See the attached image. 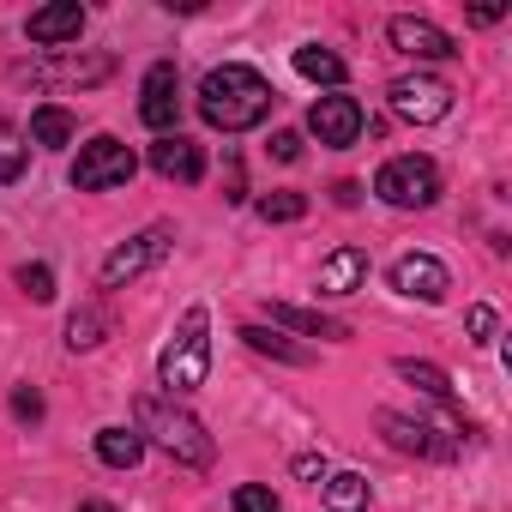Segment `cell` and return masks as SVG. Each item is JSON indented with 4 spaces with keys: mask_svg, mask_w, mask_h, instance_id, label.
Returning a JSON list of instances; mask_svg holds the SVG:
<instances>
[{
    "mask_svg": "<svg viewBox=\"0 0 512 512\" xmlns=\"http://www.w3.org/2000/svg\"><path fill=\"white\" fill-rule=\"evenodd\" d=\"M266 314H272V326H290V332H308V338H350V326H344V320H326L320 308H290V302H272Z\"/></svg>",
    "mask_w": 512,
    "mask_h": 512,
    "instance_id": "2e32d148",
    "label": "cell"
},
{
    "mask_svg": "<svg viewBox=\"0 0 512 512\" xmlns=\"http://www.w3.org/2000/svg\"><path fill=\"white\" fill-rule=\"evenodd\" d=\"M25 37L43 43V49L79 43V37H85V7H79V0H49V7H37V13L25 19Z\"/></svg>",
    "mask_w": 512,
    "mask_h": 512,
    "instance_id": "7c38bea8",
    "label": "cell"
},
{
    "mask_svg": "<svg viewBox=\"0 0 512 512\" xmlns=\"http://www.w3.org/2000/svg\"><path fill=\"white\" fill-rule=\"evenodd\" d=\"M235 512H284V506H278V494H272V488L241 482V488H235Z\"/></svg>",
    "mask_w": 512,
    "mask_h": 512,
    "instance_id": "4316f807",
    "label": "cell"
},
{
    "mask_svg": "<svg viewBox=\"0 0 512 512\" xmlns=\"http://www.w3.org/2000/svg\"><path fill=\"white\" fill-rule=\"evenodd\" d=\"M296 476H320V482H326V464H320V458H296Z\"/></svg>",
    "mask_w": 512,
    "mask_h": 512,
    "instance_id": "1f68e13d",
    "label": "cell"
},
{
    "mask_svg": "<svg viewBox=\"0 0 512 512\" xmlns=\"http://www.w3.org/2000/svg\"><path fill=\"white\" fill-rule=\"evenodd\" d=\"M199 115L217 127V133H247V127H260L272 115V85L266 73H253L241 61L229 67H211L199 79Z\"/></svg>",
    "mask_w": 512,
    "mask_h": 512,
    "instance_id": "6da1fadb",
    "label": "cell"
},
{
    "mask_svg": "<svg viewBox=\"0 0 512 512\" xmlns=\"http://www.w3.org/2000/svg\"><path fill=\"white\" fill-rule=\"evenodd\" d=\"M139 169V157L115 139V133H97L91 145H79V163H73V187L79 193H109V187H127Z\"/></svg>",
    "mask_w": 512,
    "mask_h": 512,
    "instance_id": "5b68a950",
    "label": "cell"
},
{
    "mask_svg": "<svg viewBox=\"0 0 512 512\" xmlns=\"http://www.w3.org/2000/svg\"><path fill=\"white\" fill-rule=\"evenodd\" d=\"M494 326H500V320H494V308H488V302H476V308H470V338H476V344H494Z\"/></svg>",
    "mask_w": 512,
    "mask_h": 512,
    "instance_id": "f546056e",
    "label": "cell"
},
{
    "mask_svg": "<svg viewBox=\"0 0 512 512\" xmlns=\"http://www.w3.org/2000/svg\"><path fill=\"white\" fill-rule=\"evenodd\" d=\"M368 284V253L362 247H338L320 260V296H356Z\"/></svg>",
    "mask_w": 512,
    "mask_h": 512,
    "instance_id": "5bb4252c",
    "label": "cell"
},
{
    "mask_svg": "<svg viewBox=\"0 0 512 512\" xmlns=\"http://www.w3.org/2000/svg\"><path fill=\"white\" fill-rule=\"evenodd\" d=\"M392 290L410 296V302H446L452 278H446V266L434 260V253H404V260L392 266Z\"/></svg>",
    "mask_w": 512,
    "mask_h": 512,
    "instance_id": "8fae6325",
    "label": "cell"
},
{
    "mask_svg": "<svg viewBox=\"0 0 512 512\" xmlns=\"http://www.w3.org/2000/svg\"><path fill=\"white\" fill-rule=\"evenodd\" d=\"M25 163H31V139L13 121H0V181H19Z\"/></svg>",
    "mask_w": 512,
    "mask_h": 512,
    "instance_id": "cb8c5ba5",
    "label": "cell"
},
{
    "mask_svg": "<svg viewBox=\"0 0 512 512\" xmlns=\"http://www.w3.org/2000/svg\"><path fill=\"white\" fill-rule=\"evenodd\" d=\"M109 73H115L109 61H67V55H61V61H49V67H37V79H43V85H49V79H67V85H97V79H109Z\"/></svg>",
    "mask_w": 512,
    "mask_h": 512,
    "instance_id": "603a6c76",
    "label": "cell"
},
{
    "mask_svg": "<svg viewBox=\"0 0 512 512\" xmlns=\"http://www.w3.org/2000/svg\"><path fill=\"white\" fill-rule=\"evenodd\" d=\"M374 193L386 205H398V211H428L440 199V169L428 157H392V163H380Z\"/></svg>",
    "mask_w": 512,
    "mask_h": 512,
    "instance_id": "277c9868",
    "label": "cell"
},
{
    "mask_svg": "<svg viewBox=\"0 0 512 512\" xmlns=\"http://www.w3.org/2000/svg\"><path fill=\"white\" fill-rule=\"evenodd\" d=\"M241 338H247V350H260V356H278V362H296V368H308V362H314V350L290 344L278 326H241Z\"/></svg>",
    "mask_w": 512,
    "mask_h": 512,
    "instance_id": "d6986e66",
    "label": "cell"
},
{
    "mask_svg": "<svg viewBox=\"0 0 512 512\" xmlns=\"http://www.w3.org/2000/svg\"><path fill=\"white\" fill-rule=\"evenodd\" d=\"M79 512H115L109 500H79Z\"/></svg>",
    "mask_w": 512,
    "mask_h": 512,
    "instance_id": "d6a6232c",
    "label": "cell"
},
{
    "mask_svg": "<svg viewBox=\"0 0 512 512\" xmlns=\"http://www.w3.org/2000/svg\"><path fill=\"white\" fill-rule=\"evenodd\" d=\"M19 290H25L31 302H49V296H55V272H49V266H19Z\"/></svg>",
    "mask_w": 512,
    "mask_h": 512,
    "instance_id": "83f0119b",
    "label": "cell"
},
{
    "mask_svg": "<svg viewBox=\"0 0 512 512\" xmlns=\"http://www.w3.org/2000/svg\"><path fill=\"white\" fill-rule=\"evenodd\" d=\"M272 157L278 163H296L302 157V133H272Z\"/></svg>",
    "mask_w": 512,
    "mask_h": 512,
    "instance_id": "4dcf8cb0",
    "label": "cell"
},
{
    "mask_svg": "<svg viewBox=\"0 0 512 512\" xmlns=\"http://www.w3.org/2000/svg\"><path fill=\"white\" fill-rule=\"evenodd\" d=\"M380 428H386V440H392L398 452H422V458H452V440H434V428H428V422H416V416L380 410Z\"/></svg>",
    "mask_w": 512,
    "mask_h": 512,
    "instance_id": "9a60e30c",
    "label": "cell"
},
{
    "mask_svg": "<svg viewBox=\"0 0 512 512\" xmlns=\"http://www.w3.org/2000/svg\"><path fill=\"white\" fill-rule=\"evenodd\" d=\"M398 380H410L422 398H434V404H446V410H452V380H446L434 362H410V356H404V362H398Z\"/></svg>",
    "mask_w": 512,
    "mask_h": 512,
    "instance_id": "7402d4cb",
    "label": "cell"
},
{
    "mask_svg": "<svg viewBox=\"0 0 512 512\" xmlns=\"http://www.w3.org/2000/svg\"><path fill=\"white\" fill-rule=\"evenodd\" d=\"M169 247H175V229H169V223H151L145 235H133V241H121V247L109 253V260H103V272H97V284H103V290H121V284H133L139 272H151V266L163 260Z\"/></svg>",
    "mask_w": 512,
    "mask_h": 512,
    "instance_id": "8992f818",
    "label": "cell"
},
{
    "mask_svg": "<svg viewBox=\"0 0 512 512\" xmlns=\"http://www.w3.org/2000/svg\"><path fill=\"white\" fill-rule=\"evenodd\" d=\"M386 103H392V115H404V121L428 127V121H440V115L452 109V85H446V79H434V73H404V79H392Z\"/></svg>",
    "mask_w": 512,
    "mask_h": 512,
    "instance_id": "52a82bcc",
    "label": "cell"
},
{
    "mask_svg": "<svg viewBox=\"0 0 512 512\" xmlns=\"http://www.w3.org/2000/svg\"><path fill=\"white\" fill-rule=\"evenodd\" d=\"M320 488H326V506H332V512H362L368 494H374L368 476H356V470H338V476H326Z\"/></svg>",
    "mask_w": 512,
    "mask_h": 512,
    "instance_id": "44dd1931",
    "label": "cell"
},
{
    "mask_svg": "<svg viewBox=\"0 0 512 512\" xmlns=\"http://www.w3.org/2000/svg\"><path fill=\"white\" fill-rule=\"evenodd\" d=\"M103 338H109V314H103V308H79V314L67 320V344H73V350H97Z\"/></svg>",
    "mask_w": 512,
    "mask_h": 512,
    "instance_id": "d4e9b609",
    "label": "cell"
},
{
    "mask_svg": "<svg viewBox=\"0 0 512 512\" xmlns=\"http://www.w3.org/2000/svg\"><path fill=\"white\" fill-rule=\"evenodd\" d=\"M302 211H308L302 193H266V199H260V217H266V223H296Z\"/></svg>",
    "mask_w": 512,
    "mask_h": 512,
    "instance_id": "484cf974",
    "label": "cell"
},
{
    "mask_svg": "<svg viewBox=\"0 0 512 512\" xmlns=\"http://www.w3.org/2000/svg\"><path fill=\"white\" fill-rule=\"evenodd\" d=\"M133 416H139V440H157L175 464H187V470H205L211 458H217V446H211V434H205V422L193 416V410H181L175 398H139L133 404Z\"/></svg>",
    "mask_w": 512,
    "mask_h": 512,
    "instance_id": "7a4b0ae2",
    "label": "cell"
},
{
    "mask_svg": "<svg viewBox=\"0 0 512 512\" xmlns=\"http://www.w3.org/2000/svg\"><path fill=\"white\" fill-rule=\"evenodd\" d=\"M73 133H79V121L61 109V103H43V109H31V145H49V151H61V145H73Z\"/></svg>",
    "mask_w": 512,
    "mask_h": 512,
    "instance_id": "e0dca14e",
    "label": "cell"
},
{
    "mask_svg": "<svg viewBox=\"0 0 512 512\" xmlns=\"http://www.w3.org/2000/svg\"><path fill=\"white\" fill-rule=\"evenodd\" d=\"M13 416H19V422H43V392H37V386H19V392H13Z\"/></svg>",
    "mask_w": 512,
    "mask_h": 512,
    "instance_id": "f1b7e54d",
    "label": "cell"
},
{
    "mask_svg": "<svg viewBox=\"0 0 512 512\" xmlns=\"http://www.w3.org/2000/svg\"><path fill=\"white\" fill-rule=\"evenodd\" d=\"M296 73L314 79V85H344V61H338L326 43H302V49H296Z\"/></svg>",
    "mask_w": 512,
    "mask_h": 512,
    "instance_id": "ffe728a7",
    "label": "cell"
},
{
    "mask_svg": "<svg viewBox=\"0 0 512 512\" xmlns=\"http://www.w3.org/2000/svg\"><path fill=\"white\" fill-rule=\"evenodd\" d=\"M308 133L320 139V145H356L362 139V103L356 97H320L314 109H308Z\"/></svg>",
    "mask_w": 512,
    "mask_h": 512,
    "instance_id": "30bf717a",
    "label": "cell"
},
{
    "mask_svg": "<svg viewBox=\"0 0 512 512\" xmlns=\"http://www.w3.org/2000/svg\"><path fill=\"white\" fill-rule=\"evenodd\" d=\"M97 458H103L109 470H133V464L145 458L139 428H103V434H97Z\"/></svg>",
    "mask_w": 512,
    "mask_h": 512,
    "instance_id": "ac0fdd59",
    "label": "cell"
},
{
    "mask_svg": "<svg viewBox=\"0 0 512 512\" xmlns=\"http://www.w3.org/2000/svg\"><path fill=\"white\" fill-rule=\"evenodd\" d=\"M139 121L151 133H175V121H181V73H175V61H157L145 73V85H139Z\"/></svg>",
    "mask_w": 512,
    "mask_h": 512,
    "instance_id": "ba28073f",
    "label": "cell"
},
{
    "mask_svg": "<svg viewBox=\"0 0 512 512\" xmlns=\"http://www.w3.org/2000/svg\"><path fill=\"white\" fill-rule=\"evenodd\" d=\"M205 374H211V314L187 308L175 338L157 356V386H163V398H187V392L205 386Z\"/></svg>",
    "mask_w": 512,
    "mask_h": 512,
    "instance_id": "3957f363",
    "label": "cell"
},
{
    "mask_svg": "<svg viewBox=\"0 0 512 512\" xmlns=\"http://www.w3.org/2000/svg\"><path fill=\"white\" fill-rule=\"evenodd\" d=\"M386 43H392L398 55H410V61H446V55H458V43H452L434 19H416V13H398V19L386 25Z\"/></svg>",
    "mask_w": 512,
    "mask_h": 512,
    "instance_id": "9c48e42d",
    "label": "cell"
},
{
    "mask_svg": "<svg viewBox=\"0 0 512 512\" xmlns=\"http://www.w3.org/2000/svg\"><path fill=\"white\" fill-rule=\"evenodd\" d=\"M151 169H157L163 181H199V175H205V151H199L193 139H181V133H163V139L151 145Z\"/></svg>",
    "mask_w": 512,
    "mask_h": 512,
    "instance_id": "4fadbf2b",
    "label": "cell"
}]
</instances>
